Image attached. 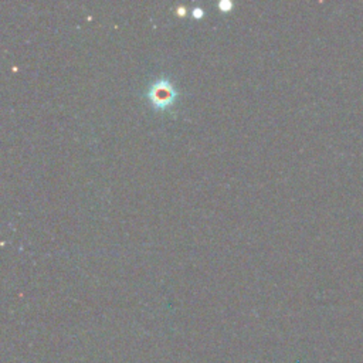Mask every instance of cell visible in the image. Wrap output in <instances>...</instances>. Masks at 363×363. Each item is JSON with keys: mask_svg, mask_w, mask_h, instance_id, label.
<instances>
[{"mask_svg": "<svg viewBox=\"0 0 363 363\" xmlns=\"http://www.w3.org/2000/svg\"><path fill=\"white\" fill-rule=\"evenodd\" d=\"M148 98L155 108L166 109L177 98V91L170 80L159 78L149 87Z\"/></svg>", "mask_w": 363, "mask_h": 363, "instance_id": "1", "label": "cell"}, {"mask_svg": "<svg viewBox=\"0 0 363 363\" xmlns=\"http://www.w3.org/2000/svg\"><path fill=\"white\" fill-rule=\"evenodd\" d=\"M177 10H179V13H182V15H184V13H185V8H184V6H182V8L179 6V8H177Z\"/></svg>", "mask_w": 363, "mask_h": 363, "instance_id": "4", "label": "cell"}, {"mask_svg": "<svg viewBox=\"0 0 363 363\" xmlns=\"http://www.w3.org/2000/svg\"><path fill=\"white\" fill-rule=\"evenodd\" d=\"M231 8H233V3L230 2V0H220L219 2V9L222 12H229Z\"/></svg>", "mask_w": 363, "mask_h": 363, "instance_id": "2", "label": "cell"}, {"mask_svg": "<svg viewBox=\"0 0 363 363\" xmlns=\"http://www.w3.org/2000/svg\"><path fill=\"white\" fill-rule=\"evenodd\" d=\"M192 15H193V17H202V16H204V9H202L200 6H196V8H193V10H192Z\"/></svg>", "mask_w": 363, "mask_h": 363, "instance_id": "3", "label": "cell"}]
</instances>
